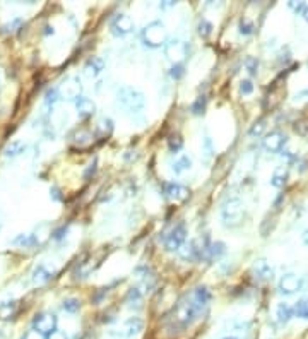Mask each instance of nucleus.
I'll return each mask as SVG.
<instances>
[{
	"mask_svg": "<svg viewBox=\"0 0 308 339\" xmlns=\"http://www.w3.org/2000/svg\"><path fill=\"white\" fill-rule=\"evenodd\" d=\"M204 110H206V98L200 96L199 100H197L195 103L192 105V112L195 113V115H202Z\"/></svg>",
	"mask_w": 308,
	"mask_h": 339,
	"instance_id": "nucleus-32",
	"label": "nucleus"
},
{
	"mask_svg": "<svg viewBox=\"0 0 308 339\" xmlns=\"http://www.w3.org/2000/svg\"><path fill=\"white\" fill-rule=\"evenodd\" d=\"M47 101L48 103H55V101H57V91H48L47 93Z\"/></svg>",
	"mask_w": 308,
	"mask_h": 339,
	"instance_id": "nucleus-39",
	"label": "nucleus"
},
{
	"mask_svg": "<svg viewBox=\"0 0 308 339\" xmlns=\"http://www.w3.org/2000/svg\"><path fill=\"white\" fill-rule=\"evenodd\" d=\"M142 327H144V322H142L141 319H139V317H130V319H127V321L123 322L118 329H115V331L110 332V336H113V338H120V339L134 338V336H137L139 332L142 331Z\"/></svg>",
	"mask_w": 308,
	"mask_h": 339,
	"instance_id": "nucleus-7",
	"label": "nucleus"
},
{
	"mask_svg": "<svg viewBox=\"0 0 308 339\" xmlns=\"http://www.w3.org/2000/svg\"><path fill=\"white\" fill-rule=\"evenodd\" d=\"M21 339H47V336L41 334L40 331H36V329H31V331H28L24 336H22Z\"/></svg>",
	"mask_w": 308,
	"mask_h": 339,
	"instance_id": "nucleus-35",
	"label": "nucleus"
},
{
	"mask_svg": "<svg viewBox=\"0 0 308 339\" xmlns=\"http://www.w3.org/2000/svg\"><path fill=\"white\" fill-rule=\"evenodd\" d=\"M221 221L223 226L226 228H236L243 221V202L240 197L231 195L226 197L221 204Z\"/></svg>",
	"mask_w": 308,
	"mask_h": 339,
	"instance_id": "nucleus-3",
	"label": "nucleus"
},
{
	"mask_svg": "<svg viewBox=\"0 0 308 339\" xmlns=\"http://www.w3.org/2000/svg\"><path fill=\"white\" fill-rule=\"evenodd\" d=\"M240 34H245V36H248V34H252L254 33V24H252L250 21H246V19H242L240 21Z\"/></svg>",
	"mask_w": 308,
	"mask_h": 339,
	"instance_id": "nucleus-31",
	"label": "nucleus"
},
{
	"mask_svg": "<svg viewBox=\"0 0 308 339\" xmlns=\"http://www.w3.org/2000/svg\"><path fill=\"white\" fill-rule=\"evenodd\" d=\"M303 286H305V279L301 278V276L286 274V276H283V278L279 279V285H277V288H279V291L283 293V295H293V293L303 289Z\"/></svg>",
	"mask_w": 308,
	"mask_h": 339,
	"instance_id": "nucleus-10",
	"label": "nucleus"
},
{
	"mask_svg": "<svg viewBox=\"0 0 308 339\" xmlns=\"http://www.w3.org/2000/svg\"><path fill=\"white\" fill-rule=\"evenodd\" d=\"M113 130V122L110 119H103L101 122H99V132H101V136H106L108 137L110 134H112Z\"/></svg>",
	"mask_w": 308,
	"mask_h": 339,
	"instance_id": "nucleus-30",
	"label": "nucleus"
},
{
	"mask_svg": "<svg viewBox=\"0 0 308 339\" xmlns=\"http://www.w3.org/2000/svg\"><path fill=\"white\" fill-rule=\"evenodd\" d=\"M141 300H142V293L139 288H130V291H129L127 295V303H129V307H139L141 305Z\"/></svg>",
	"mask_w": 308,
	"mask_h": 339,
	"instance_id": "nucleus-23",
	"label": "nucleus"
},
{
	"mask_svg": "<svg viewBox=\"0 0 308 339\" xmlns=\"http://www.w3.org/2000/svg\"><path fill=\"white\" fill-rule=\"evenodd\" d=\"M185 242H187V228L183 223L175 224L163 238V245L168 252H178L185 245Z\"/></svg>",
	"mask_w": 308,
	"mask_h": 339,
	"instance_id": "nucleus-5",
	"label": "nucleus"
},
{
	"mask_svg": "<svg viewBox=\"0 0 308 339\" xmlns=\"http://www.w3.org/2000/svg\"><path fill=\"white\" fill-rule=\"evenodd\" d=\"M33 329L40 331L45 336H51L57 331V317L53 314H40L34 317Z\"/></svg>",
	"mask_w": 308,
	"mask_h": 339,
	"instance_id": "nucleus-12",
	"label": "nucleus"
},
{
	"mask_svg": "<svg viewBox=\"0 0 308 339\" xmlns=\"http://www.w3.org/2000/svg\"><path fill=\"white\" fill-rule=\"evenodd\" d=\"M22 149H24V146L19 144V142H17V144L9 146V148H7V156H11V154H12V156H16V154H19V153H21Z\"/></svg>",
	"mask_w": 308,
	"mask_h": 339,
	"instance_id": "nucleus-37",
	"label": "nucleus"
},
{
	"mask_svg": "<svg viewBox=\"0 0 308 339\" xmlns=\"http://www.w3.org/2000/svg\"><path fill=\"white\" fill-rule=\"evenodd\" d=\"M48 279H50V274H48V272H45L43 267H38L36 272H34V281L43 283V281H48Z\"/></svg>",
	"mask_w": 308,
	"mask_h": 339,
	"instance_id": "nucleus-34",
	"label": "nucleus"
},
{
	"mask_svg": "<svg viewBox=\"0 0 308 339\" xmlns=\"http://www.w3.org/2000/svg\"><path fill=\"white\" fill-rule=\"evenodd\" d=\"M177 5V2H171V0H168V2H161L160 7L161 9H168V7H175Z\"/></svg>",
	"mask_w": 308,
	"mask_h": 339,
	"instance_id": "nucleus-40",
	"label": "nucleus"
},
{
	"mask_svg": "<svg viewBox=\"0 0 308 339\" xmlns=\"http://www.w3.org/2000/svg\"><path fill=\"white\" fill-rule=\"evenodd\" d=\"M223 339H238V338H236V336H225Z\"/></svg>",
	"mask_w": 308,
	"mask_h": 339,
	"instance_id": "nucleus-43",
	"label": "nucleus"
},
{
	"mask_svg": "<svg viewBox=\"0 0 308 339\" xmlns=\"http://www.w3.org/2000/svg\"><path fill=\"white\" fill-rule=\"evenodd\" d=\"M301 240H303L305 245H308V228L303 231V233H301Z\"/></svg>",
	"mask_w": 308,
	"mask_h": 339,
	"instance_id": "nucleus-42",
	"label": "nucleus"
},
{
	"mask_svg": "<svg viewBox=\"0 0 308 339\" xmlns=\"http://www.w3.org/2000/svg\"><path fill=\"white\" fill-rule=\"evenodd\" d=\"M264 130H265V119H259L257 122H254V125L250 127L248 134H250V137H260Z\"/></svg>",
	"mask_w": 308,
	"mask_h": 339,
	"instance_id": "nucleus-24",
	"label": "nucleus"
},
{
	"mask_svg": "<svg viewBox=\"0 0 308 339\" xmlns=\"http://www.w3.org/2000/svg\"><path fill=\"white\" fill-rule=\"evenodd\" d=\"M212 33V24H211L209 21H206V19H202V21L199 22V34L202 38H207Z\"/></svg>",
	"mask_w": 308,
	"mask_h": 339,
	"instance_id": "nucleus-29",
	"label": "nucleus"
},
{
	"mask_svg": "<svg viewBox=\"0 0 308 339\" xmlns=\"http://www.w3.org/2000/svg\"><path fill=\"white\" fill-rule=\"evenodd\" d=\"M103 69H105V62H103V58L99 57H93L87 60L86 67H84V70H86V74L89 77H96L99 76V74L103 72Z\"/></svg>",
	"mask_w": 308,
	"mask_h": 339,
	"instance_id": "nucleus-18",
	"label": "nucleus"
},
{
	"mask_svg": "<svg viewBox=\"0 0 308 339\" xmlns=\"http://www.w3.org/2000/svg\"><path fill=\"white\" fill-rule=\"evenodd\" d=\"M76 108H77V115L81 117V119H89V117L95 115V103L89 100V98L86 96H79L76 100Z\"/></svg>",
	"mask_w": 308,
	"mask_h": 339,
	"instance_id": "nucleus-15",
	"label": "nucleus"
},
{
	"mask_svg": "<svg viewBox=\"0 0 308 339\" xmlns=\"http://www.w3.org/2000/svg\"><path fill=\"white\" fill-rule=\"evenodd\" d=\"M116 101L123 110H127L129 113H142L146 108V98L141 91L130 86H122L116 91Z\"/></svg>",
	"mask_w": 308,
	"mask_h": 339,
	"instance_id": "nucleus-2",
	"label": "nucleus"
},
{
	"mask_svg": "<svg viewBox=\"0 0 308 339\" xmlns=\"http://www.w3.org/2000/svg\"><path fill=\"white\" fill-rule=\"evenodd\" d=\"M64 310H67V312H70V314H74V312H77L81 308V303H79V300H76V298H69V300H65L64 302Z\"/></svg>",
	"mask_w": 308,
	"mask_h": 339,
	"instance_id": "nucleus-28",
	"label": "nucleus"
},
{
	"mask_svg": "<svg viewBox=\"0 0 308 339\" xmlns=\"http://www.w3.org/2000/svg\"><path fill=\"white\" fill-rule=\"evenodd\" d=\"M300 16H303V19L308 22V4H305V7H303V11H301Z\"/></svg>",
	"mask_w": 308,
	"mask_h": 339,
	"instance_id": "nucleus-41",
	"label": "nucleus"
},
{
	"mask_svg": "<svg viewBox=\"0 0 308 339\" xmlns=\"http://www.w3.org/2000/svg\"><path fill=\"white\" fill-rule=\"evenodd\" d=\"M252 91H254V84H252L250 79H245L240 83V93L242 94H252Z\"/></svg>",
	"mask_w": 308,
	"mask_h": 339,
	"instance_id": "nucleus-33",
	"label": "nucleus"
},
{
	"mask_svg": "<svg viewBox=\"0 0 308 339\" xmlns=\"http://www.w3.org/2000/svg\"><path fill=\"white\" fill-rule=\"evenodd\" d=\"M204 247L206 245L199 247L195 240H192V242L185 243V245L178 250V255H180L183 260H187V262H192V260H197L204 255Z\"/></svg>",
	"mask_w": 308,
	"mask_h": 339,
	"instance_id": "nucleus-13",
	"label": "nucleus"
},
{
	"mask_svg": "<svg viewBox=\"0 0 308 339\" xmlns=\"http://www.w3.org/2000/svg\"><path fill=\"white\" fill-rule=\"evenodd\" d=\"M48 339H69V338H67L65 332H62V331H55L53 334H51Z\"/></svg>",
	"mask_w": 308,
	"mask_h": 339,
	"instance_id": "nucleus-38",
	"label": "nucleus"
},
{
	"mask_svg": "<svg viewBox=\"0 0 308 339\" xmlns=\"http://www.w3.org/2000/svg\"><path fill=\"white\" fill-rule=\"evenodd\" d=\"M245 69L248 70V74H250V76H257V72H259V60H257V58H254V57L246 58V60H245Z\"/></svg>",
	"mask_w": 308,
	"mask_h": 339,
	"instance_id": "nucleus-26",
	"label": "nucleus"
},
{
	"mask_svg": "<svg viewBox=\"0 0 308 339\" xmlns=\"http://www.w3.org/2000/svg\"><path fill=\"white\" fill-rule=\"evenodd\" d=\"M170 76L173 77L175 81L181 79V77L185 76V67H183V64H173V65H171Z\"/></svg>",
	"mask_w": 308,
	"mask_h": 339,
	"instance_id": "nucleus-27",
	"label": "nucleus"
},
{
	"mask_svg": "<svg viewBox=\"0 0 308 339\" xmlns=\"http://www.w3.org/2000/svg\"><path fill=\"white\" fill-rule=\"evenodd\" d=\"M294 130H296L300 136H308V120H301V122H298L296 127H294Z\"/></svg>",
	"mask_w": 308,
	"mask_h": 339,
	"instance_id": "nucleus-36",
	"label": "nucleus"
},
{
	"mask_svg": "<svg viewBox=\"0 0 308 339\" xmlns=\"http://www.w3.org/2000/svg\"><path fill=\"white\" fill-rule=\"evenodd\" d=\"M293 310H294V315H296V317L308 321V298L298 300L296 305L293 307Z\"/></svg>",
	"mask_w": 308,
	"mask_h": 339,
	"instance_id": "nucleus-21",
	"label": "nucleus"
},
{
	"mask_svg": "<svg viewBox=\"0 0 308 339\" xmlns=\"http://www.w3.org/2000/svg\"><path fill=\"white\" fill-rule=\"evenodd\" d=\"M168 148L171 153H178L183 148V139H181L180 134H171L170 139H168Z\"/></svg>",
	"mask_w": 308,
	"mask_h": 339,
	"instance_id": "nucleus-22",
	"label": "nucleus"
},
{
	"mask_svg": "<svg viewBox=\"0 0 308 339\" xmlns=\"http://www.w3.org/2000/svg\"><path fill=\"white\" fill-rule=\"evenodd\" d=\"M286 180H288V168L286 166H279V168L274 170V173L271 177V184L272 187L276 188H281L286 185Z\"/></svg>",
	"mask_w": 308,
	"mask_h": 339,
	"instance_id": "nucleus-20",
	"label": "nucleus"
},
{
	"mask_svg": "<svg viewBox=\"0 0 308 339\" xmlns=\"http://www.w3.org/2000/svg\"><path fill=\"white\" fill-rule=\"evenodd\" d=\"M141 40L146 47L149 48H161L166 47L168 40V29L161 21H152L141 31Z\"/></svg>",
	"mask_w": 308,
	"mask_h": 339,
	"instance_id": "nucleus-4",
	"label": "nucleus"
},
{
	"mask_svg": "<svg viewBox=\"0 0 308 339\" xmlns=\"http://www.w3.org/2000/svg\"><path fill=\"white\" fill-rule=\"evenodd\" d=\"M79 84L77 83H69L64 86V94L69 98H79Z\"/></svg>",
	"mask_w": 308,
	"mask_h": 339,
	"instance_id": "nucleus-25",
	"label": "nucleus"
},
{
	"mask_svg": "<svg viewBox=\"0 0 308 339\" xmlns=\"http://www.w3.org/2000/svg\"><path fill=\"white\" fill-rule=\"evenodd\" d=\"M164 55H166L168 60L180 64V60H183L185 55H187V45H185V41L178 40V38L170 40L166 43V47H164Z\"/></svg>",
	"mask_w": 308,
	"mask_h": 339,
	"instance_id": "nucleus-11",
	"label": "nucleus"
},
{
	"mask_svg": "<svg viewBox=\"0 0 308 339\" xmlns=\"http://www.w3.org/2000/svg\"><path fill=\"white\" fill-rule=\"evenodd\" d=\"M190 168H192V159H190L189 156H180V158H177L171 163V171H173L175 175H183L185 171H189Z\"/></svg>",
	"mask_w": 308,
	"mask_h": 339,
	"instance_id": "nucleus-19",
	"label": "nucleus"
},
{
	"mask_svg": "<svg viewBox=\"0 0 308 339\" xmlns=\"http://www.w3.org/2000/svg\"><path fill=\"white\" fill-rule=\"evenodd\" d=\"M225 252H226L225 243H221V242L209 243V245L204 247V255L202 257L206 260H209V262H214V260H218Z\"/></svg>",
	"mask_w": 308,
	"mask_h": 339,
	"instance_id": "nucleus-16",
	"label": "nucleus"
},
{
	"mask_svg": "<svg viewBox=\"0 0 308 339\" xmlns=\"http://www.w3.org/2000/svg\"><path fill=\"white\" fill-rule=\"evenodd\" d=\"M293 315H294L293 307H291L290 303H286V302L279 303V305H277V308H276V317H277V322H279V324H283V325L288 324Z\"/></svg>",
	"mask_w": 308,
	"mask_h": 339,
	"instance_id": "nucleus-17",
	"label": "nucleus"
},
{
	"mask_svg": "<svg viewBox=\"0 0 308 339\" xmlns=\"http://www.w3.org/2000/svg\"><path fill=\"white\" fill-rule=\"evenodd\" d=\"M164 195L175 204H180V202H185L189 199L190 190L178 182H168V184H164Z\"/></svg>",
	"mask_w": 308,
	"mask_h": 339,
	"instance_id": "nucleus-9",
	"label": "nucleus"
},
{
	"mask_svg": "<svg viewBox=\"0 0 308 339\" xmlns=\"http://www.w3.org/2000/svg\"><path fill=\"white\" fill-rule=\"evenodd\" d=\"M211 300H212V295L206 286H197L190 293L183 295L173 307V312H171L173 327H192L195 322H199L204 317V314L211 305Z\"/></svg>",
	"mask_w": 308,
	"mask_h": 339,
	"instance_id": "nucleus-1",
	"label": "nucleus"
},
{
	"mask_svg": "<svg viewBox=\"0 0 308 339\" xmlns=\"http://www.w3.org/2000/svg\"><path fill=\"white\" fill-rule=\"evenodd\" d=\"M252 274H254L255 279L259 281H269L274 276V267L267 262V260L260 259L252 266Z\"/></svg>",
	"mask_w": 308,
	"mask_h": 339,
	"instance_id": "nucleus-14",
	"label": "nucleus"
},
{
	"mask_svg": "<svg viewBox=\"0 0 308 339\" xmlns=\"http://www.w3.org/2000/svg\"><path fill=\"white\" fill-rule=\"evenodd\" d=\"M286 142H288V137L284 136L283 132H279V130H272V132H269L267 136L264 137L262 146H264V149L267 153L276 154V153H283Z\"/></svg>",
	"mask_w": 308,
	"mask_h": 339,
	"instance_id": "nucleus-8",
	"label": "nucleus"
},
{
	"mask_svg": "<svg viewBox=\"0 0 308 339\" xmlns=\"http://www.w3.org/2000/svg\"><path fill=\"white\" fill-rule=\"evenodd\" d=\"M110 29H112L113 36H118V38L127 36L129 33L134 31V19L129 14H125V12H120V14H116L115 17L112 19Z\"/></svg>",
	"mask_w": 308,
	"mask_h": 339,
	"instance_id": "nucleus-6",
	"label": "nucleus"
}]
</instances>
